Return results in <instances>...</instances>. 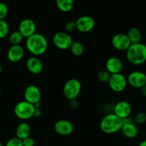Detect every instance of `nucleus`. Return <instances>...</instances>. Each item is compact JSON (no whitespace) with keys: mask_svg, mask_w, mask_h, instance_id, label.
I'll return each mask as SVG.
<instances>
[{"mask_svg":"<svg viewBox=\"0 0 146 146\" xmlns=\"http://www.w3.org/2000/svg\"><path fill=\"white\" fill-rule=\"evenodd\" d=\"M122 126V119L113 113L104 115L100 121V124L101 131L106 134L115 133L121 130Z\"/></svg>","mask_w":146,"mask_h":146,"instance_id":"obj_3","label":"nucleus"},{"mask_svg":"<svg viewBox=\"0 0 146 146\" xmlns=\"http://www.w3.org/2000/svg\"><path fill=\"white\" fill-rule=\"evenodd\" d=\"M0 146H3L2 143H1V141H0Z\"/></svg>","mask_w":146,"mask_h":146,"instance_id":"obj_36","label":"nucleus"},{"mask_svg":"<svg viewBox=\"0 0 146 146\" xmlns=\"http://www.w3.org/2000/svg\"><path fill=\"white\" fill-rule=\"evenodd\" d=\"M23 146H34V141L31 137L25 138L22 140Z\"/></svg>","mask_w":146,"mask_h":146,"instance_id":"obj_30","label":"nucleus"},{"mask_svg":"<svg viewBox=\"0 0 146 146\" xmlns=\"http://www.w3.org/2000/svg\"><path fill=\"white\" fill-rule=\"evenodd\" d=\"M127 84L135 88H141L146 85V74L143 71H135L130 73L127 78Z\"/></svg>","mask_w":146,"mask_h":146,"instance_id":"obj_8","label":"nucleus"},{"mask_svg":"<svg viewBox=\"0 0 146 146\" xmlns=\"http://www.w3.org/2000/svg\"><path fill=\"white\" fill-rule=\"evenodd\" d=\"M56 5L62 12H69L71 11L74 7L73 0H56Z\"/></svg>","mask_w":146,"mask_h":146,"instance_id":"obj_21","label":"nucleus"},{"mask_svg":"<svg viewBox=\"0 0 146 146\" xmlns=\"http://www.w3.org/2000/svg\"><path fill=\"white\" fill-rule=\"evenodd\" d=\"M145 114H146V111H145Z\"/></svg>","mask_w":146,"mask_h":146,"instance_id":"obj_38","label":"nucleus"},{"mask_svg":"<svg viewBox=\"0 0 146 146\" xmlns=\"http://www.w3.org/2000/svg\"><path fill=\"white\" fill-rule=\"evenodd\" d=\"M24 56V49L21 45H11L7 51V58L10 62L17 63Z\"/></svg>","mask_w":146,"mask_h":146,"instance_id":"obj_16","label":"nucleus"},{"mask_svg":"<svg viewBox=\"0 0 146 146\" xmlns=\"http://www.w3.org/2000/svg\"><path fill=\"white\" fill-rule=\"evenodd\" d=\"M82 86L80 81L76 78L67 80L63 87V95L67 99L74 100L79 96L81 92Z\"/></svg>","mask_w":146,"mask_h":146,"instance_id":"obj_5","label":"nucleus"},{"mask_svg":"<svg viewBox=\"0 0 146 146\" xmlns=\"http://www.w3.org/2000/svg\"><path fill=\"white\" fill-rule=\"evenodd\" d=\"M9 27L5 20H0V38H4L8 36Z\"/></svg>","mask_w":146,"mask_h":146,"instance_id":"obj_24","label":"nucleus"},{"mask_svg":"<svg viewBox=\"0 0 146 146\" xmlns=\"http://www.w3.org/2000/svg\"><path fill=\"white\" fill-rule=\"evenodd\" d=\"M64 29L67 32H72V31L77 30V26H76L75 21H70L67 22L64 25Z\"/></svg>","mask_w":146,"mask_h":146,"instance_id":"obj_29","label":"nucleus"},{"mask_svg":"<svg viewBox=\"0 0 146 146\" xmlns=\"http://www.w3.org/2000/svg\"><path fill=\"white\" fill-rule=\"evenodd\" d=\"M31 133V127L25 121L20 123L16 128V137L21 141L29 137Z\"/></svg>","mask_w":146,"mask_h":146,"instance_id":"obj_19","label":"nucleus"},{"mask_svg":"<svg viewBox=\"0 0 146 146\" xmlns=\"http://www.w3.org/2000/svg\"><path fill=\"white\" fill-rule=\"evenodd\" d=\"M120 131L125 137L130 138V139L135 138L138 134V128L135 123L123 124Z\"/></svg>","mask_w":146,"mask_h":146,"instance_id":"obj_18","label":"nucleus"},{"mask_svg":"<svg viewBox=\"0 0 146 146\" xmlns=\"http://www.w3.org/2000/svg\"><path fill=\"white\" fill-rule=\"evenodd\" d=\"M54 45L60 50L69 49L73 42L71 36L65 31H59L54 34L52 38Z\"/></svg>","mask_w":146,"mask_h":146,"instance_id":"obj_6","label":"nucleus"},{"mask_svg":"<svg viewBox=\"0 0 146 146\" xmlns=\"http://www.w3.org/2000/svg\"><path fill=\"white\" fill-rule=\"evenodd\" d=\"M70 106H71V108H74V109L77 108V106H78V104H77L76 99L71 100V101H70Z\"/></svg>","mask_w":146,"mask_h":146,"instance_id":"obj_32","label":"nucleus"},{"mask_svg":"<svg viewBox=\"0 0 146 146\" xmlns=\"http://www.w3.org/2000/svg\"><path fill=\"white\" fill-rule=\"evenodd\" d=\"M5 146H23L22 141L17 137L11 138L7 141Z\"/></svg>","mask_w":146,"mask_h":146,"instance_id":"obj_27","label":"nucleus"},{"mask_svg":"<svg viewBox=\"0 0 146 146\" xmlns=\"http://www.w3.org/2000/svg\"><path fill=\"white\" fill-rule=\"evenodd\" d=\"M126 58L130 64L140 66L146 62V45L143 43L132 44L126 51Z\"/></svg>","mask_w":146,"mask_h":146,"instance_id":"obj_2","label":"nucleus"},{"mask_svg":"<svg viewBox=\"0 0 146 146\" xmlns=\"http://www.w3.org/2000/svg\"><path fill=\"white\" fill-rule=\"evenodd\" d=\"M2 71H3V67H2V66H1V64H0V74H1V73H2Z\"/></svg>","mask_w":146,"mask_h":146,"instance_id":"obj_35","label":"nucleus"},{"mask_svg":"<svg viewBox=\"0 0 146 146\" xmlns=\"http://www.w3.org/2000/svg\"><path fill=\"white\" fill-rule=\"evenodd\" d=\"M26 66L30 73L33 74H40L42 72L44 66L41 60L37 56H31L26 61Z\"/></svg>","mask_w":146,"mask_h":146,"instance_id":"obj_17","label":"nucleus"},{"mask_svg":"<svg viewBox=\"0 0 146 146\" xmlns=\"http://www.w3.org/2000/svg\"><path fill=\"white\" fill-rule=\"evenodd\" d=\"M72 54L75 56H80L84 53V48L83 44L78 41H73L70 48Z\"/></svg>","mask_w":146,"mask_h":146,"instance_id":"obj_22","label":"nucleus"},{"mask_svg":"<svg viewBox=\"0 0 146 146\" xmlns=\"http://www.w3.org/2000/svg\"><path fill=\"white\" fill-rule=\"evenodd\" d=\"M26 48L27 51L34 56L43 55L48 48L47 38L42 34L35 33L26 40Z\"/></svg>","mask_w":146,"mask_h":146,"instance_id":"obj_1","label":"nucleus"},{"mask_svg":"<svg viewBox=\"0 0 146 146\" xmlns=\"http://www.w3.org/2000/svg\"><path fill=\"white\" fill-rule=\"evenodd\" d=\"M134 123L136 124H143L146 122V114L145 112H140L136 114L134 118Z\"/></svg>","mask_w":146,"mask_h":146,"instance_id":"obj_26","label":"nucleus"},{"mask_svg":"<svg viewBox=\"0 0 146 146\" xmlns=\"http://www.w3.org/2000/svg\"><path fill=\"white\" fill-rule=\"evenodd\" d=\"M23 36L19 31H14L10 34L9 36V41L11 45H19L20 43L22 41Z\"/></svg>","mask_w":146,"mask_h":146,"instance_id":"obj_23","label":"nucleus"},{"mask_svg":"<svg viewBox=\"0 0 146 146\" xmlns=\"http://www.w3.org/2000/svg\"><path fill=\"white\" fill-rule=\"evenodd\" d=\"M37 26L35 22L31 19H24L19 24L18 31L24 38H29L36 33Z\"/></svg>","mask_w":146,"mask_h":146,"instance_id":"obj_12","label":"nucleus"},{"mask_svg":"<svg viewBox=\"0 0 146 146\" xmlns=\"http://www.w3.org/2000/svg\"><path fill=\"white\" fill-rule=\"evenodd\" d=\"M54 130L59 135L67 136L73 132L74 126L70 121L65 119H61L54 123Z\"/></svg>","mask_w":146,"mask_h":146,"instance_id":"obj_13","label":"nucleus"},{"mask_svg":"<svg viewBox=\"0 0 146 146\" xmlns=\"http://www.w3.org/2000/svg\"><path fill=\"white\" fill-rule=\"evenodd\" d=\"M8 14V7L6 4L0 2V20H4Z\"/></svg>","mask_w":146,"mask_h":146,"instance_id":"obj_28","label":"nucleus"},{"mask_svg":"<svg viewBox=\"0 0 146 146\" xmlns=\"http://www.w3.org/2000/svg\"><path fill=\"white\" fill-rule=\"evenodd\" d=\"M127 37L130 39L131 44H137L140 43L142 39V34L140 30L136 27H132L127 31Z\"/></svg>","mask_w":146,"mask_h":146,"instance_id":"obj_20","label":"nucleus"},{"mask_svg":"<svg viewBox=\"0 0 146 146\" xmlns=\"http://www.w3.org/2000/svg\"><path fill=\"white\" fill-rule=\"evenodd\" d=\"M42 111L40 108H35V110H34V116L37 117V118H39V117L42 116Z\"/></svg>","mask_w":146,"mask_h":146,"instance_id":"obj_31","label":"nucleus"},{"mask_svg":"<svg viewBox=\"0 0 146 146\" xmlns=\"http://www.w3.org/2000/svg\"><path fill=\"white\" fill-rule=\"evenodd\" d=\"M138 146H146V140H144L142 142H140Z\"/></svg>","mask_w":146,"mask_h":146,"instance_id":"obj_34","label":"nucleus"},{"mask_svg":"<svg viewBox=\"0 0 146 146\" xmlns=\"http://www.w3.org/2000/svg\"><path fill=\"white\" fill-rule=\"evenodd\" d=\"M111 44L113 48L118 51H127L132 44L127 34L123 33L115 34L112 38Z\"/></svg>","mask_w":146,"mask_h":146,"instance_id":"obj_9","label":"nucleus"},{"mask_svg":"<svg viewBox=\"0 0 146 146\" xmlns=\"http://www.w3.org/2000/svg\"><path fill=\"white\" fill-rule=\"evenodd\" d=\"M1 86H0V94H1Z\"/></svg>","mask_w":146,"mask_h":146,"instance_id":"obj_37","label":"nucleus"},{"mask_svg":"<svg viewBox=\"0 0 146 146\" xmlns=\"http://www.w3.org/2000/svg\"><path fill=\"white\" fill-rule=\"evenodd\" d=\"M34 110L35 107L33 104L26 101H21L16 104L14 112L19 119L25 121L34 117Z\"/></svg>","mask_w":146,"mask_h":146,"instance_id":"obj_4","label":"nucleus"},{"mask_svg":"<svg viewBox=\"0 0 146 146\" xmlns=\"http://www.w3.org/2000/svg\"><path fill=\"white\" fill-rule=\"evenodd\" d=\"M24 101L30 103V104H34L40 102L42 98V94L40 88L35 85H29L26 87L24 91Z\"/></svg>","mask_w":146,"mask_h":146,"instance_id":"obj_11","label":"nucleus"},{"mask_svg":"<svg viewBox=\"0 0 146 146\" xmlns=\"http://www.w3.org/2000/svg\"><path fill=\"white\" fill-rule=\"evenodd\" d=\"M111 74L107 71L106 70H102V71H99L97 74V79L102 83H107L109 81V79L110 78Z\"/></svg>","mask_w":146,"mask_h":146,"instance_id":"obj_25","label":"nucleus"},{"mask_svg":"<svg viewBox=\"0 0 146 146\" xmlns=\"http://www.w3.org/2000/svg\"><path fill=\"white\" fill-rule=\"evenodd\" d=\"M77 30L81 33H87L92 31L95 26V21L90 16L84 15L76 20Z\"/></svg>","mask_w":146,"mask_h":146,"instance_id":"obj_10","label":"nucleus"},{"mask_svg":"<svg viewBox=\"0 0 146 146\" xmlns=\"http://www.w3.org/2000/svg\"><path fill=\"white\" fill-rule=\"evenodd\" d=\"M123 68V63L120 58L117 56H111L105 62V70L110 74L121 73Z\"/></svg>","mask_w":146,"mask_h":146,"instance_id":"obj_15","label":"nucleus"},{"mask_svg":"<svg viewBox=\"0 0 146 146\" xmlns=\"http://www.w3.org/2000/svg\"><path fill=\"white\" fill-rule=\"evenodd\" d=\"M132 112V107L130 103L125 101H121L117 102L113 108V113L117 116L123 119L125 118L130 116Z\"/></svg>","mask_w":146,"mask_h":146,"instance_id":"obj_14","label":"nucleus"},{"mask_svg":"<svg viewBox=\"0 0 146 146\" xmlns=\"http://www.w3.org/2000/svg\"><path fill=\"white\" fill-rule=\"evenodd\" d=\"M145 35H146V31H145Z\"/></svg>","mask_w":146,"mask_h":146,"instance_id":"obj_39","label":"nucleus"},{"mask_svg":"<svg viewBox=\"0 0 146 146\" xmlns=\"http://www.w3.org/2000/svg\"><path fill=\"white\" fill-rule=\"evenodd\" d=\"M110 89L116 93H120L125 91L127 86V78L121 73L111 74L108 82Z\"/></svg>","mask_w":146,"mask_h":146,"instance_id":"obj_7","label":"nucleus"},{"mask_svg":"<svg viewBox=\"0 0 146 146\" xmlns=\"http://www.w3.org/2000/svg\"><path fill=\"white\" fill-rule=\"evenodd\" d=\"M140 90H141V93L143 95V96L146 97V85L144 86L143 87H142V88H140Z\"/></svg>","mask_w":146,"mask_h":146,"instance_id":"obj_33","label":"nucleus"}]
</instances>
